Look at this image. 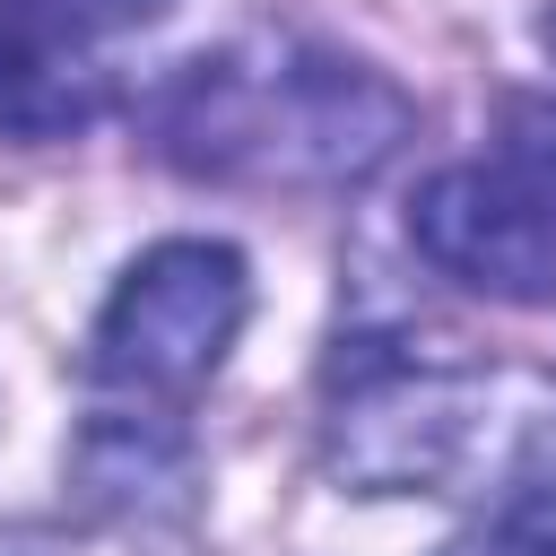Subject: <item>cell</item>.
<instances>
[{
    "instance_id": "6da1fadb",
    "label": "cell",
    "mask_w": 556,
    "mask_h": 556,
    "mask_svg": "<svg viewBox=\"0 0 556 556\" xmlns=\"http://www.w3.org/2000/svg\"><path fill=\"white\" fill-rule=\"evenodd\" d=\"M148 130L182 174H208V182L339 191L391 165V148L408 139V96L348 52L252 35L182 61Z\"/></svg>"
},
{
    "instance_id": "7a4b0ae2",
    "label": "cell",
    "mask_w": 556,
    "mask_h": 556,
    "mask_svg": "<svg viewBox=\"0 0 556 556\" xmlns=\"http://www.w3.org/2000/svg\"><path fill=\"white\" fill-rule=\"evenodd\" d=\"M408 243L478 295L504 304L556 295V104L547 96L504 104L495 156L443 165L408 200Z\"/></svg>"
},
{
    "instance_id": "3957f363",
    "label": "cell",
    "mask_w": 556,
    "mask_h": 556,
    "mask_svg": "<svg viewBox=\"0 0 556 556\" xmlns=\"http://www.w3.org/2000/svg\"><path fill=\"white\" fill-rule=\"evenodd\" d=\"M486 400L478 365L356 339L330 365V469L365 495H434L486 452Z\"/></svg>"
},
{
    "instance_id": "277c9868",
    "label": "cell",
    "mask_w": 556,
    "mask_h": 556,
    "mask_svg": "<svg viewBox=\"0 0 556 556\" xmlns=\"http://www.w3.org/2000/svg\"><path fill=\"white\" fill-rule=\"evenodd\" d=\"M243 313H252L243 252L208 243V235H174V243L139 252L122 269V287L104 295L96 339H87V374L104 391H130L139 408L148 400H191L226 365Z\"/></svg>"
},
{
    "instance_id": "5b68a950",
    "label": "cell",
    "mask_w": 556,
    "mask_h": 556,
    "mask_svg": "<svg viewBox=\"0 0 556 556\" xmlns=\"http://www.w3.org/2000/svg\"><path fill=\"white\" fill-rule=\"evenodd\" d=\"M70 486L96 521H174L191 513V443L165 408H104L70 452Z\"/></svg>"
},
{
    "instance_id": "8992f818",
    "label": "cell",
    "mask_w": 556,
    "mask_h": 556,
    "mask_svg": "<svg viewBox=\"0 0 556 556\" xmlns=\"http://www.w3.org/2000/svg\"><path fill=\"white\" fill-rule=\"evenodd\" d=\"M96 113H104V78L78 52H43L17 26H0V130L61 139V130H87Z\"/></svg>"
},
{
    "instance_id": "52a82bcc",
    "label": "cell",
    "mask_w": 556,
    "mask_h": 556,
    "mask_svg": "<svg viewBox=\"0 0 556 556\" xmlns=\"http://www.w3.org/2000/svg\"><path fill=\"white\" fill-rule=\"evenodd\" d=\"M174 0H0V26H17L26 43H43V52H96V43H113V35H139V26H156Z\"/></svg>"
},
{
    "instance_id": "ba28073f",
    "label": "cell",
    "mask_w": 556,
    "mask_h": 556,
    "mask_svg": "<svg viewBox=\"0 0 556 556\" xmlns=\"http://www.w3.org/2000/svg\"><path fill=\"white\" fill-rule=\"evenodd\" d=\"M443 556H556V469L521 478L486 521H469Z\"/></svg>"
},
{
    "instance_id": "9c48e42d",
    "label": "cell",
    "mask_w": 556,
    "mask_h": 556,
    "mask_svg": "<svg viewBox=\"0 0 556 556\" xmlns=\"http://www.w3.org/2000/svg\"><path fill=\"white\" fill-rule=\"evenodd\" d=\"M547 43H556V17H547Z\"/></svg>"
}]
</instances>
